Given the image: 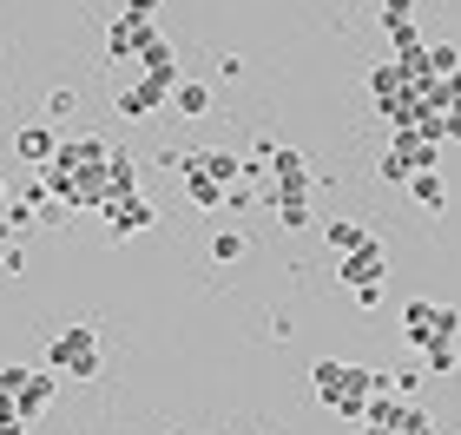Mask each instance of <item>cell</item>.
Here are the masks:
<instances>
[{"instance_id":"cell-14","label":"cell","mask_w":461,"mask_h":435,"mask_svg":"<svg viewBox=\"0 0 461 435\" xmlns=\"http://www.w3.org/2000/svg\"><path fill=\"white\" fill-rule=\"evenodd\" d=\"M165 113L204 119V113H212V86H204V79H178V86H172V106H165Z\"/></svg>"},{"instance_id":"cell-13","label":"cell","mask_w":461,"mask_h":435,"mask_svg":"<svg viewBox=\"0 0 461 435\" xmlns=\"http://www.w3.org/2000/svg\"><path fill=\"white\" fill-rule=\"evenodd\" d=\"M185 159H192L204 178H218V185H238V178H250V172H258V165H244L238 152H185Z\"/></svg>"},{"instance_id":"cell-8","label":"cell","mask_w":461,"mask_h":435,"mask_svg":"<svg viewBox=\"0 0 461 435\" xmlns=\"http://www.w3.org/2000/svg\"><path fill=\"white\" fill-rule=\"evenodd\" d=\"M383 277H389V244H375V238L337 258V284H349V290H363V284H383Z\"/></svg>"},{"instance_id":"cell-26","label":"cell","mask_w":461,"mask_h":435,"mask_svg":"<svg viewBox=\"0 0 461 435\" xmlns=\"http://www.w3.org/2000/svg\"><path fill=\"white\" fill-rule=\"evenodd\" d=\"M125 14H158V0H125Z\"/></svg>"},{"instance_id":"cell-17","label":"cell","mask_w":461,"mask_h":435,"mask_svg":"<svg viewBox=\"0 0 461 435\" xmlns=\"http://www.w3.org/2000/svg\"><path fill=\"white\" fill-rule=\"evenodd\" d=\"M409 198L422 204V212H442V204H448V178L429 165V172H415V178H409Z\"/></svg>"},{"instance_id":"cell-2","label":"cell","mask_w":461,"mask_h":435,"mask_svg":"<svg viewBox=\"0 0 461 435\" xmlns=\"http://www.w3.org/2000/svg\"><path fill=\"white\" fill-rule=\"evenodd\" d=\"M47 369L53 376H73V383H93L99 376V330L93 323H67L47 343Z\"/></svg>"},{"instance_id":"cell-22","label":"cell","mask_w":461,"mask_h":435,"mask_svg":"<svg viewBox=\"0 0 461 435\" xmlns=\"http://www.w3.org/2000/svg\"><path fill=\"white\" fill-rule=\"evenodd\" d=\"M47 113H53V119L79 113V93H73V86H53V93H47Z\"/></svg>"},{"instance_id":"cell-18","label":"cell","mask_w":461,"mask_h":435,"mask_svg":"<svg viewBox=\"0 0 461 435\" xmlns=\"http://www.w3.org/2000/svg\"><path fill=\"white\" fill-rule=\"evenodd\" d=\"M422 369H429V376H455V369H461V349H455V337H442V343H422Z\"/></svg>"},{"instance_id":"cell-15","label":"cell","mask_w":461,"mask_h":435,"mask_svg":"<svg viewBox=\"0 0 461 435\" xmlns=\"http://www.w3.org/2000/svg\"><path fill=\"white\" fill-rule=\"evenodd\" d=\"M139 67H145V79H158V86H178V59H172V40L165 33L139 53Z\"/></svg>"},{"instance_id":"cell-9","label":"cell","mask_w":461,"mask_h":435,"mask_svg":"<svg viewBox=\"0 0 461 435\" xmlns=\"http://www.w3.org/2000/svg\"><path fill=\"white\" fill-rule=\"evenodd\" d=\"M152 224H158V212H152L139 192L106 198V231H113V238H139V231H152Z\"/></svg>"},{"instance_id":"cell-1","label":"cell","mask_w":461,"mask_h":435,"mask_svg":"<svg viewBox=\"0 0 461 435\" xmlns=\"http://www.w3.org/2000/svg\"><path fill=\"white\" fill-rule=\"evenodd\" d=\"M310 383H317V403L330 409V416H343V422H363V409L369 396H383V389H395L383 369H363V363H337V357H323L317 369H310Z\"/></svg>"},{"instance_id":"cell-7","label":"cell","mask_w":461,"mask_h":435,"mask_svg":"<svg viewBox=\"0 0 461 435\" xmlns=\"http://www.w3.org/2000/svg\"><path fill=\"white\" fill-rule=\"evenodd\" d=\"M152 40H158V20H152V14H119L113 27H106V59H119V67H125V59H139Z\"/></svg>"},{"instance_id":"cell-4","label":"cell","mask_w":461,"mask_h":435,"mask_svg":"<svg viewBox=\"0 0 461 435\" xmlns=\"http://www.w3.org/2000/svg\"><path fill=\"white\" fill-rule=\"evenodd\" d=\"M363 435H435V422H429V409H415V396L383 389V396H369V409H363Z\"/></svg>"},{"instance_id":"cell-16","label":"cell","mask_w":461,"mask_h":435,"mask_svg":"<svg viewBox=\"0 0 461 435\" xmlns=\"http://www.w3.org/2000/svg\"><path fill=\"white\" fill-rule=\"evenodd\" d=\"M310 198H317V192H270V212H277L284 231H303V224H310Z\"/></svg>"},{"instance_id":"cell-11","label":"cell","mask_w":461,"mask_h":435,"mask_svg":"<svg viewBox=\"0 0 461 435\" xmlns=\"http://www.w3.org/2000/svg\"><path fill=\"white\" fill-rule=\"evenodd\" d=\"M14 152H20V165H53V152H59V132L47 126V119H33V126H14Z\"/></svg>"},{"instance_id":"cell-23","label":"cell","mask_w":461,"mask_h":435,"mask_svg":"<svg viewBox=\"0 0 461 435\" xmlns=\"http://www.w3.org/2000/svg\"><path fill=\"white\" fill-rule=\"evenodd\" d=\"M27 271V258H20V244H0V277H20Z\"/></svg>"},{"instance_id":"cell-3","label":"cell","mask_w":461,"mask_h":435,"mask_svg":"<svg viewBox=\"0 0 461 435\" xmlns=\"http://www.w3.org/2000/svg\"><path fill=\"white\" fill-rule=\"evenodd\" d=\"M53 396H59V376H53V369H27V363H7V369H0V403L20 409L27 422L47 416Z\"/></svg>"},{"instance_id":"cell-24","label":"cell","mask_w":461,"mask_h":435,"mask_svg":"<svg viewBox=\"0 0 461 435\" xmlns=\"http://www.w3.org/2000/svg\"><path fill=\"white\" fill-rule=\"evenodd\" d=\"M415 0H383V27H395V20H409Z\"/></svg>"},{"instance_id":"cell-10","label":"cell","mask_w":461,"mask_h":435,"mask_svg":"<svg viewBox=\"0 0 461 435\" xmlns=\"http://www.w3.org/2000/svg\"><path fill=\"white\" fill-rule=\"evenodd\" d=\"M165 106H172V86H158V79H145V73L119 93V119H158Z\"/></svg>"},{"instance_id":"cell-25","label":"cell","mask_w":461,"mask_h":435,"mask_svg":"<svg viewBox=\"0 0 461 435\" xmlns=\"http://www.w3.org/2000/svg\"><path fill=\"white\" fill-rule=\"evenodd\" d=\"M442 139H461V106H455V113H442Z\"/></svg>"},{"instance_id":"cell-6","label":"cell","mask_w":461,"mask_h":435,"mask_svg":"<svg viewBox=\"0 0 461 435\" xmlns=\"http://www.w3.org/2000/svg\"><path fill=\"white\" fill-rule=\"evenodd\" d=\"M461 330V310L455 304H429V297H415V304H402V337L422 349V343H442V337H455Z\"/></svg>"},{"instance_id":"cell-20","label":"cell","mask_w":461,"mask_h":435,"mask_svg":"<svg viewBox=\"0 0 461 435\" xmlns=\"http://www.w3.org/2000/svg\"><path fill=\"white\" fill-rule=\"evenodd\" d=\"M244 251H250L244 231H218V238H212V258H218V264H244Z\"/></svg>"},{"instance_id":"cell-12","label":"cell","mask_w":461,"mask_h":435,"mask_svg":"<svg viewBox=\"0 0 461 435\" xmlns=\"http://www.w3.org/2000/svg\"><path fill=\"white\" fill-rule=\"evenodd\" d=\"M264 165H270V178H277V192H317V178H310V159L297 152V145H277Z\"/></svg>"},{"instance_id":"cell-21","label":"cell","mask_w":461,"mask_h":435,"mask_svg":"<svg viewBox=\"0 0 461 435\" xmlns=\"http://www.w3.org/2000/svg\"><path fill=\"white\" fill-rule=\"evenodd\" d=\"M383 33H389L395 53H422V33H415V20H395V27H383Z\"/></svg>"},{"instance_id":"cell-19","label":"cell","mask_w":461,"mask_h":435,"mask_svg":"<svg viewBox=\"0 0 461 435\" xmlns=\"http://www.w3.org/2000/svg\"><path fill=\"white\" fill-rule=\"evenodd\" d=\"M323 244L343 258V251H356V244H369V231H363V224H349V218H330L323 224Z\"/></svg>"},{"instance_id":"cell-5","label":"cell","mask_w":461,"mask_h":435,"mask_svg":"<svg viewBox=\"0 0 461 435\" xmlns=\"http://www.w3.org/2000/svg\"><path fill=\"white\" fill-rule=\"evenodd\" d=\"M442 159V139H429V132H389V152H383V178H415V172H429V165Z\"/></svg>"}]
</instances>
